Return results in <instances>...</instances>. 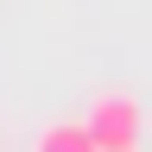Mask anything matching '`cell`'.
<instances>
[{"label": "cell", "mask_w": 152, "mask_h": 152, "mask_svg": "<svg viewBox=\"0 0 152 152\" xmlns=\"http://www.w3.org/2000/svg\"><path fill=\"white\" fill-rule=\"evenodd\" d=\"M38 152H95V133H89V121L83 127H45Z\"/></svg>", "instance_id": "cell-2"}, {"label": "cell", "mask_w": 152, "mask_h": 152, "mask_svg": "<svg viewBox=\"0 0 152 152\" xmlns=\"http://www.w3.org/2000/svg\"><path fill=\"white\" fill-rule=\"evenodd\" d=\"M89 133H95V152H133L146 133V108L127 89H102L89 102Z\"/></svg>", "instance_id": "cell-1"}]
</instances>
